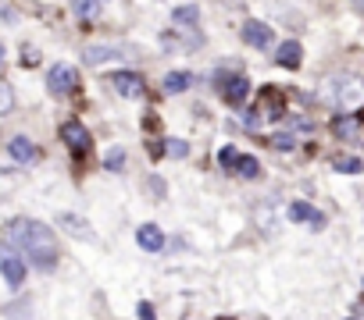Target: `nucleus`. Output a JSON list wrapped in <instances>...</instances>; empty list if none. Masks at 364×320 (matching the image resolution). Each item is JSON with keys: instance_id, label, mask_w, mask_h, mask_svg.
<instances>
[{"instance_id": "obj_1", "label": "nucleus", "mask_w": 364, "mask_h": 320, "mask_svg": "<svg viewBox=\"0 0 364 320\" xmlns=\"http://www.w3.org/2000/svg\"><path fill=\"white\" fill-rule=\"evenodd\" d=\"M11 242L29 256V264L33 267H43V271H50L54 264H57V235H54V228H47L43 221H15L11 224Z\"/></svg>"}, {"instance_id": "obj_2", "label": "nucleus", "mask_w": 364, "mask_h": 320, "mask_svg": "<svg viewBox=\"0 0 364 320\" xmlns=\"http://www.w3.org/2000/svg\"><path fill=\"white\" fill-rule=\"evenodd\" d=\"M75 86H79V72L72 68V64H54L50 75H47V89L54 96H72Z\"/></svg>"}, {"instance_id": "obj_3", "label": "nucleus", "mask_w": 364, "mask_h": 320, "mask_svg": "<svg viewBox=\"0 0 364 320\" xmlns=\"http://www.w3.org/2000/svg\"><path fill=\"white\" fill-rule=\"evenodd\" d=\"M111 57H136V47H111V43H93L82 50V61L86 64H104Z\"/></svg>"}, {"instance_id": "obj_4", "label": "nucleus", "mask_w": 364, "mask_h": 320, "mask_svg": "<svg viewBox=\"0 0 364 320\" xmlns=\"http://www.w3.org/2000/svg\"><path fill=\"white\" fill-rule=\"evenodd\" d=\"M61 139L68 143V150L79 157V153H89V132H86V125L82 121H65L61 125Z\"/></svg>"}, {"instance_id": "obj_5", "label": "nucleus", "mask_w": 364, "mask_h": 320, "mask_svg": "<svg viewBox=\"0 0 364 320\" xmlns=\"http://www.w3.org/2000/svg\"><path fill=\"white\" fill-rule=\"evenodd\" d=\"M111 86H114L118 96H126V100H139V96H143V79L136 72H114Z\"/></svg>"}, {"instance_id": "obj_6", "label": "nucleus", "mask_w": 364, "mask_h": 320, "mask_svg": "<svg viewBox=\"0 0 364 320\" xmlns=\"http://www.w3.org/2000/svg\"><path fill=\"white\" fill-rule=\"evenodd\" d=\"M243 43H250V47H257V50L271 47V29H268L264 22H257V18L243 22Z\"/></svg>"}, {"instance_id": "obj_7", "label": "nucleus", "mask_w": 364, "mask_h": 320, "mask_svg": "<svg viewBox=\"0 0 364 320\" xmlns=\"http://www.w3.org/2000/svg\"><path fill=\"white\" fill-rule=\"evenodd\" d=\"M57 228H65L72 239H93V228L79 214H57Z\"/></svg>"}, {"instance_id": "obj_8", "label": "nucleus", "mask_w": 364, "mask_h": 320, "mask_svg": "<svg viewBox=\"0 0 364 320\" xmlns=\"http://www.w3.org/2000/svg\"><path fill=\"white\" fill-rule=\"evenodd\" d=\"M257 100L264 104V111H268V118H282L286 114V96L275 89V86H264L261 89V96H257Z\"/></svg>"}, {"instance_id": "obj_9", "label": "nucleus", "mask_w": 364, "mask_h": 320, "mask_svg": "<svg viewBox=\"0 0 364 320\" xmlns=\"http://www.w3.org/2000/svg\"><path fill=\"white\" fill-rule=\"evenodd\" d=\"M8 153H11L15 160H18V164H33V160L40 157V150H36L33 143H29L25 136H15V139L8 143Z\"/></svg>"}, {"instance_id": "obj_10", "label": "nucleus", "mask_w": 364, "mask_h": 320, "mask_svg": "<svg viewBox=\"0 0 364 320\" xmlns=\"http://www.w3.org/2000/svg\"><path fill=\"white\" fill-rule=\"evenodd\" d=\"M136 242H139L146 253H158V249H165V235H161V228H158V224H143V228L136 232Z\"/></svg>"}, {"instance_id": "obj_11", "label": "nucleus", "mask_w": 364, "mask_h": 320, "mask_svg": "<svg viewBox=\"0 0 364 320\" xmlns=\"http://www.w3.org/2000/svg\"><path fill=\"white\" fill-rule=\"evenodd\" d=\"M275 61L282 64V68H300V61H303V47H300L296 40H286V43L279 47Z\"/></svg>"}, {"instance_id": "obj_12", "label": "nucleus", "mask_w": 364, "mask_h": 320, "mask_svg": "<svg viewBox=\"0 0 364 320\" xmlns=\"http://www.w3.org/2000/svg\"><path fill=\"white\" fill-rule=\"evenodd\" d=\"M193 82H197V79H193L190 72H168L161 86H165V93H168V96H179V93H186Z\"/></svg>"}, {"instance_id": "obj_13", "label": "nucleus", "mask_w": 364, "mask_h": 320, "mask_svg": "<svg viewBox=\"0 0 364 320\" xmlns=\"http://www.w3.org/2000/svg\"><path fill=\"white\" fill-rule=\"evenodd\" d=\"M0 271H4V278H8V285L11 288H18L22 281H25V260H22V256H8V260L4 264H0Z\"/></svg>"}, {"instance_id": "obj_14", "label": "nucleus", "mask_w": 364, "mask_h": 320, "mask_svg": "<svg viewBox=\"0 0 364 320\" xmlns=\"http://www.w3.org/2000/svg\"><path fill=\"white\" fill-rule=\"evenodd\" d=\"M289 217H293V221H308L311 228H321V224H325V217H321L311 203H293V207H289Z\"/></svg>"}, {"instance_id": "obj_15", "label": "nucleus", "mask_w": 364, "mask_h": 320, "mask_svg": "<svg viewBox=\"0 0 364 320\" xmlns=\"http://www.w3.org/2000/svg\"><path fill=\"white\" fill-rule=\"evenodd\" d=\"M222 93H225V100H229V104H243V100H247V93H250V82L243 79V75H236V79L225 82Z\"/></svg>"}, {"instance_id": "obj_16", "label": "nucleus", "mask_w": 364, "mask_h": 320, "mask_svg": "<svg viewBox=\"0 0 364 320\" xmlns=\"http://www.w3.org/2000/svg\"><path fill=\"white\" fill-rule=\"evenodd\" d=\"M357 128H361V114H343V118L332 121V132H336L340 139H354Z\"/></svg>"}, {"instance_id": "obj_17", "label": "nucleus", "mask_w": 364, "mask_h": 320, "mask_svg": "<svg viewBox=\"0 0 364 320\" xmlns=\"http://www.w3.org/2000/svg\"><path fill=\"white\" fill-rule=\"evenodd\" d=\"M172 22H179V25L193 29V25H200V8H197V4H182V8H175V11H172Z\"/></svg>"}, {"instance_id": "obj_18", "label": "nucleus", "mask_w": 364, "mask_h": 320, "mask_svg": "<svg viewBox=\"0 0 364 320\" xmlns=\"http://www.w3.org/2000/svg\"><path fill=\"white\" fill-rule=\"evenodd\" d=\"M232 171H239L243 178H257L261 175V164H257V157H247V153H239L236 157V168Z\"/></svg>"}, {"instance_id": "obj_19", "label": "nucleus", "mask_w": 364, "mask_h": 320, "mask_svg": "<svg viewBox=\"0 0 364 320\" xmlns=\"http://www.w3.org/2000/svg\"><path fill=\"white\" fill-rule=\"evenodd\" d=\"M332 168H336V171H343V175H361V157H336V160H332Z\"/></svg>"}, {"instance_id": "obj_20", "label": "nucleus", "mask_w": 364, "mask_h": 320, "mask_svg": "<svg viewBox=\"0 0 364 320\" xmlns=\"http://www.w3.org/2000/svg\"><path fill=\"white\" fill-rule=\"evenodd\" d=\"M11 111H15V89H11V82L0 79V118L11 114Z\"/></svg>"}, {"instance_id": "obj_21", "label": "nucleus", "mask_w": 364, "mask_h": 320, "mask_svg": "<svg viewBox=\"0 0 364 320\" xmlns=\"http://www.w3.org/2000/svg\"><path fill=\"white\" fill-rule=\"evenodd\" d=\"M97 8H100V0H75V15H79L82 22H86V18H93Z\"/></svg>"}, {"instance_id": "obj_22", "label": "nucleus", "mask_w": 364, "mask_h": 320, "mask_svg": "<svg viewBox=\"0 0 364 320\" xmlns=\"http://www.w3.org/2000/svg\"><path fill=\"white\" fill-rule=\"evenodd\" d=\"M104 168H107V171H121V168H126V153H121V150H111V153L104 157Z\"/></svg>"}, {"instance_id": "obj_23", "label": "nucleus", "mask_w": 364, "mask_h": 320, "mask_svg": "<svg viewBox=\"0 0 364 320\" xmlns=\"http://www.w3.org/2000/svg\"><path fill=\"white\" fill-rule=\"evenodd\" d=\"M236 157H239V153H236V146H222V150H218V164L232 171V168H236Z\"/></svg>"}, {"instance_id": "obj_24", "label": "nucleus", "mask_w": 364, "mask_h": 320, "mask_svg": "<svg viewBox=\"0 0 364 320\" xmlns=\"http://www.w3.org/2000/svg\"><path fill=\"white\" fill-rule=\"evenodd\" d=\"M36 64H40V54L33 47H25L22 50V68H36Z\"/></svg>"}, {"instance_id": "obj_25", "label": "nucleus", "mask_w": 364, "mask_h": 320, "mask_svg": "<svg viewBox=\"0 0 364 320\" xmlns=\"http://www.w3.org/2000/svg\"><path fill=\"white\" fill-rule=\"evenodd\" d=\"M168 153H172V157H186V153H190V146L182 143V139H172V143H168Z\"/></svg>"}, {"instance_id": "obj_26", "label": "nucleus", "mask_w": 364, "mask_h": 320, "mask_svg": "<svg viewBox=\"0 0 364 320\" xmlns=\"http://www.w3.org/2000/svg\"><path fill=\"white\" fill-rule=\"evenodd\" d=\"M271 146L275 150H293V136L286 132V136H271Z\"/></svg>"}, {"instance_id": "obj_27", "label": "nucleus", "mask_w": 364, "mask_h": 320, "mask_svg": "<svg viewBox=\"0 0 364 320\" xmlns=\"http://www.w3.org/2000/svg\"><path fill=\"white\" fill-rule=\"evenodd\" d=\"M136 317H139V320H158V317H154V306H150V303H139V306H136Z\"/></svg>"}, {"instance_id": "obj_28", "label": "nucleus", "mask_w": 364, "mask_h": 320, "mask_svg": "<svg viewBox=\"0 0 364 320\" xmlns=\"http://www.w3.org/2000/svg\"><path fill=\"white\" fill-rule=\"evenodd\" d=\"M150 189H154L158 196H165V185H161V178H150Z\"/></svg>"}, {"instance_id": "obj_29", "label": "nucleus", "mask_w": 364, "mask_h": 320, "mask_svg": "<svg viewBox=\"0 0 364 320\" xmlns=\"http://www.w3.org/2000/svg\"><path fill=\"white\" fill-rule=\"evenodd\" d=\"M8 256H11V246H4V242H0V264H4Z\"/></svg>"}, {"instance_id": "obj_30", "label": "nucleus", "mask_w": 364, "mask_h": 320, "mask_svg": "<svg viewBox=\"0 0 364 320\" xmlns=\"http://www.w3.org/2000/svg\"><path fill=\"white\" fill-rule=\"evenodd\" d=\"M0 68H4V43H0Z\"/></svg>"}, {"instance_id": "obj_31", "label": "nucleus", "mask_w": 364, "mask_h": 320, "mask_svg": "<svg viewBox=\"0 0 364 320\" xmlns=\"http://www.w3.org/2000/svg\"><path fill=\"white\" fill-rule=\"evenodd\" d=\"M354 4H357V11H364V0H354Z\"/></svg>"}, {"instance_id": "obj_32", "label": "nucleus", "mask_w": 364, "mask_h": 320, "mask_svg": "<svg viewBox=\"0 0 364 320\" xmlns=\"http://www.w3.org/2000/svg\"><path fill=\"white\" fill-rule=\"evenodd\" d=\"M218 320H229V317H218Z\"/></svg>"}]
</instances>
